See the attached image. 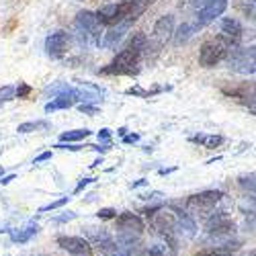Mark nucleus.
Wrapping results in <instances>:
<instances>
[{
    "label": "nucleus",
    "mask_w": 256,
    "mask_h": 256,
    "mask_svg": "<svg viewBox=\"0 0 256 256\" xmlns=\"http://www.w3.org/2000/svg\"><path fill=\"white\" fill-rule=\"evenodd\" d=\"M100 96L102 90L90 82H80L78 88H74V100H80V104H96Z\"/></svg>",
    "instance_id": "9b49d317"
},
{
    "label": "nucleus",
    "mask_w": 256,
    "mask_h": 256,
    "mask_svg": "<svg viewBox=\"0 0 256 256\" xmlns=\"http://www.w3.org/2000/svg\"><path fill=\"white\" fill-rule=\"evenodd\" d=\"M58 246L64 248L66 252H70V254H74V256H92L90 242L80 238V236H60Z\"/></svg>",
    "instance_id": "6e6552de"
},
{
    "label": "nucleus",
    "mask_w": 256,
    "mask_h": 256,
    "mask_svg": "<svg viewBox=\"0 0 256 256\" xmlns=\"http://www.w3.org/2000/svg\"><path fill=\"white\" fill-rule=\"evenodd\" d=\"M0 176H2V168H0Z\"/></svg>",
    "instance_id": "37998d69"
},
{
    "label": "nucleus",
    "mask_w": 256,
    "mask_h": 256,
    "mask_svg": "<svg viewBox=\"0 0 256 256\" xmlns=\"http://www.w3.org/2000/svg\"><path fill=\"white\" fill-rule=\"evenodd\" d=\"M115 226L119 230V234H132V236H142L144 234V222L136 213H121L115 218Z\"/></svg>",
    "instance_id": "1a4fd4ad"
},
{
    "label": "nucleus",
    "mask_w": 256,
    "mask_h": 256,
    "mask_svg": "<svg viewBox=\"0 0 256 256\" xmlns=\"http://www.w3.org/2000/svg\"><path fill=\"white\" fill-rule=\"evenodd\" d=\"M242 33H244V29H242V25H240V20H238V18L228 16V18L222 20V35H220V37L226 41L230 48L240 46Z\"/></svg>",
    "instance_id": "9d476101"
},
{
    "label": "nucleus",
    "mask_w": 256,
    "mask_h": 256,
    "mask_svg": "<svg viewBox=\"0 0 256 256\" xmlns=\"http://www.w3.org/2000/svg\"><path fill=\"white\" fill-rule=\"evenodd\" d=\"M228 50H230V46L226 44L222 37L207 39L205 44L201 46V50H199V66L201 68H213V66H218L220 62L226 60Z\"/></svg>",
    "instance_id": "7ed1b4c3"
},
{
    "label": "nucleus",
    "mask_w": 256,
    "mask_h": 256,
    "mask_svg": "<svg viewBox=\"0 0 256 256\" xmlns=\"http://www.w3.org/2000/svg\"><path fill=\"white\" fill-rule=\"evenodd\" d=\"M41 127H48V123L46 121H27V123H20L16 127V132L18 134H31V132L41 130Z\"/></svg>",
    "instance_id": "4be33fe9"
},
{
    "label": "nucleus",
    "mask_w": 256,
    "mask_h": 256,
    "mask_svg": "<svg viewBox=\"0 0 256 256\" xmlns=\"http://www.w3.org/2000/svg\"><path fill=\"white\" fill-rule=\"evenodd\" d=\"M94 180H96V178H82V180L78 182V186L74 188V193H82V190H84V188H86L88 184H92Z\"/></svg>",
    "instance_id": "2f4dec72"
},
{
    "label": "nucleus",
    "mask_w": 256,
    "mask_h": 256,
    "mask_svg": "<svg viewBox=\"0 0 256 256\" xmlns=\"http://www.w3.org/2000/svg\"><path fill=\"white\" fill-rule=\"evenodd\" d=\"M92 132L90 130H72V132H64L60 136V142H66V144H76V142H82L86 140Z\"/></svg>",
    "instance_id": "6ab92c4d"
},
{
    "label": "nucleus",
    "mask_w": 256,
    "mask_h": 256,
    "mask_svg": "<svg viewBox=\"0 0 256 256\" xmlns=\"http://www.w3.org/2000/svg\"><path fill=\"white\" fill-rule=\"evenodd\" d=\"M31 94V86L25 82H18V86L14 88V98H27Z\"/></svg>",
    "instance_id": "393cba45"
},
{
    "label": "nucleus",
    "mask_w": 256,
    "mask_h": 256,
    "mask_svg": "<svg viewBox=\"0 0 256 256\" xmlns=\"http://www.w3.org/2000/svg\"><path fill=\"white\" fill-rule=\"evenodd\" d=\"M236 230V224L232 222L230 216L226 213H218V216H213L209 222H207V232L213 234V236H224V234H232Z\"/></svg>",
    "instance_id": "f8f14e48"
},
{
    "label": "nucleus",
    "mask_w": 256,
    "mask_h": 256,
    "mask_svg": "<svg viewBox=\"0 0 256 256\" xmlns=\"http://www.w3.org/2000/svg\"><path fill=\"white\" fill-rule=\"evenodd\" d=\"M96 216H98V220H115L117 218V211L113 207H104V209H100L96 213Z\"/></svg>",
    "instance_id": "cd10ccee"
},
{
    "label": "nucleus",
    "mask_w": 256,
    "mask_h": 256,
    "mask_svg": "<svg viewBox=\"0 0 256 256\" xmlns=\"http://www.w3.org/2000/svg\"><path fill=\"white\" fill-rule=\"evenodd\" d=\"M10 180H14V174H8V176H0V184H8Z\"/></svg>",
    "instance_id": "58836bf2"
},
{
    "label": "nucleus",
    "mask_w": 256,
    "mask_h": 256,
    "mask_svg": "<svg viewBox=\"0 0 256 256\" xmlns=\"http://www.w3.org/2000/svg\"><path fill=\"white\" fill-rule=\"evenodd\" d=\"M236 8H240V10H242L246 16H250V18H252V14H254V2H252V0H238Z\"/></svg>",
    "instance_id": "5701e85b"
},
{
    "label": "nucleus",
    "mask_w": 256,
    "mask_h": 256,
    "mask_svg": "<svg viewBox=\"0 0 256 256\" xmlns=\"http://www.w3.org/2000/svg\"><path fill=\"white\" fill-rule=\"evenodd\" d=\"M98 142H102V144H111V130H100L98 132Z\"/></svg>",
    "instance_id": "473e14b6"
},
{
    "label": "nucleus",
    "mask_w": 256,
    "mask_h": 256,
    "mask_svg": "<svg viewBox=\"0 0 256 256\" xmlns=\"http://www.w3.org/2000/svg\"><path fill=\"white\" fill-rule=\"evenodd\" d=\"M222 197H224L222 190H203V193L190 195L186 201V207L190 211H211L222 201Z\"/></svg>",
    "instance_id": "39448f33"
},
{
    "label": "nucleus",
    "mask_w": 256,
    "mask_h": 256,
    "mask_svg": "<svg viewBox=\"0 0 256 256\" xmlns=\"http://www.w3.org/2000/svg\"><path fill=\"white\" fill-rule=\"evenodd\" d=\"M14 98V88L12 86H2L0 88V104H4V102H8V100H12Z\"/></svg>",
    "instance_id": "a878e982"
},
{
    "label": "nucleus",
    "mask_w": 256,
    "mask_h": 256,
    "mask_svg": "<svg viewBox=\"0 0 256 256\" xmlns=\"http://www.w3.org/2000/svg\"><path fill=\"white\" fill-rule=\"evenodd\" d=\"M146 44H148V37H146V33H136L132 39H130V44H127L125 48L127 50H136V52H140V54H144V48H146Z\"/></svg>",
    "instance_id": "412c9836"
},
{
    "label": "nucleus",
    "mask_w": 256,
    "mask_h": 256,
    "mask_svg": "<svg viewBox=\"0 0 256 256\" xmlns=\"http://www.w3.org/2000/svg\"><path fill=\"white\" fill-rule=\"evenodd\" d=\"M117 134H119V136H121V138H123V136H127V130H125V127H121V130H119V132H117Z\"/></svg>",
    "instance_id": "79ce46f5"
},
{
    "label": "nucleus",
    "mask_w": 256,
    "mask_h": 256,
    "mask_svg": "<svg viewBox=\"0 0 256 256\" xmlns=\"http://www.w3.org/2000/svg\"><path fill=\"white\" fill-rule=\"evenodd\" d=\"M197 29V25H188V23H182L180 27H178V31H176V35H174V44L176 46H182V44H186V41L193 37L195 31Z\"/></svg>",
    "instance_id": "aec40b11"
},
{
    "label": "nucleus",
    "mask_w": 256,
    "mask_h": 256,
    "mask_svg": "<svg viewBox=\"0 0 256 256\" xmlns=\"http://www.w3.org/2000/svg\"><path fill=\"white\" fill-rule=\"evenodd\" d=\"M74 218H76V213H66V216L56 218L54 222H56V224H64V222H70V220H74Z\"/></svg>",
    "instance_id": "c9c22d12"
},
{
    "label": "nucleus",
    "mask_w": 256,
    "mask_h": 256,
    "mask_svg": "<svg viewBox=\"0 0 256 256\" xmlns=\"http://www.w3.org/2000/svg\"><path fill=\"white\" fill-rule=\"evenodd\" d=\"M130 25L132 23H119V25H115L109 33H104V39H102V46L104 48H115L119 41L123 39V35H125V31L130 29Z\"/></svg>",
    "instance_id": "dca6fc26"
},
{
    "label": "nucleus",
    "mask_w": 256,
    "mask_h": 256,
    "mask_svg": "<svg viewBox=\"0 0 256 256\" xmlns=\"http://www.w3.org/2000/svg\"><path fill=\"white\" fill-rule=\"evenodd\" d=\"M201 2H207V0H201Z\"/></svg>",
    "instance_id": "c03bdc74"
},
{
    "label": "nucleus",
    "mask_w": 256,
    "mask_h": 256,
    "mask_svg": "<svg viewBox=\"0 0 256 256\" xmlns=\"http://www.w3.org/2000/svg\"><path fill=\"white\" fill-rule=\"evenodd\" d=\"M125 92H127V94H134V96H150V92L144 90V88H140V86H132V88H127Z\"/></svg>",
    "instance_id": "7c9ffc66"
},
{
    "label": "nucleus",
    "mask_w": 256,
    "mask_h": 256,
    "mask_svg": "<svg viewBox=\"0 0 256 256\" xmlns=\"http://www.w3.org/2000/svg\"><path fill=\"white\" fill-rule=\"evenodd\" d=\"M68 90H70V86H68V84H64V82H60V84H54V86L46 88V92H48V94H52V96L64 94V92H68Z\"/></svg>",
    "instance_id": "b1692460"
},
{
    "label": "nucleus",
    "mask_w": 256,
    "mask_h": 256,
    "mask_svg": "<svg viewBox=\"0 0 256 256\" xmlns=\"http://www.w3.org/2000/svg\"><path fill=\"white\" fill-rule=\"evenodd\" d=\"M250 256H254V254H250Z\"/></svg>",
    "instance_id": "a18cd8bd"
},
{
    "label": "nucleus",
    "mask_w": 256,
    "mask_h": 256,
    "mask_svg": "<svg viewBox=\"0 0 256 256\" xmlns=\"http://www.w3.org/2000/svg\"><path fill=\"white\" fill-rule=\"evenodd\" d=\"M140 58L142 54L136 50H121L115 60L106 68L100 70L104 76H138L140 74Z\"/></svg>",
    "instance_id": "f257e3e1"
},
{
    "label": "nucleus",
    "mask_w": 256,
    "mask_h": 256,
    "mask_svg": "<svg viewBox=\"0 0 256 256\" xmlns=\"http://www.w3.org/2000/svg\"><path fill=\"white\" fill-rule=\"evenodd\" d=\"M154 35L156 39L160 41H168L170 37L174 35V16L172 14H164L156 20V25H154Z\"/></svg>",
    "instance_id": "4468645a"
},
{
    "label": "nucleus",
    "mask_w": 256,
    "mask_h": 256,
    "mask_svg": "<svg viewBox=\"0 0 256 256\" xmlns=\"http://www.w3.org/2000/svg\"><path fill=\"white\" fill-rule=\"evenodd\" d=\"M140 140L138 134H132V136H123V144H136Z\"/></svg>",
    "instance_id": "e433bc0d"
},
{
    "label": "nucleus",
    "mask_w": 256,
    "mask_h": 256,
    "mask_svg": "<svg viewBox=\"0 0 256 256\" xmlns=\"http://www.w3.org/2000/svg\"><path fill=\"white\" fill-rule=\"evenodd\" d=\"M152 220V226L158 230V232H162V234H166V236H170V234L174 232V226H176V218L172 216L170 211H164L162 207L154 213V216L150 218Z\"/></svg>",
    "instance_id": "ddd939ff"
},
{
    "label": "nucleus",
    "mask_w": 256,
    "mask_h": 256,
    "mask_svg": "<svg viewBox=\"0 0 256 256\" xmlns=\"http://www.w3.org/2000/svg\"><path fill=\"white\" fill-rule=\"evenodd\" d=\"M199 256H230V254H222L218 250H209V252H201Z\"/></svg>",
    "instance_id": "4c0bfd02"
},
{
    "label": "nucleus",
    "mask_w": 256,
    "mask_h": 256,
    "mask_svg": "<svg viewBox=\"0 0 256 256\" xmlns=\"http://www.w3.org/2000/svg\"><path fill=\"white\" fill-rule=\"evenodd\" d=\"M39 232V226L35 224V222H29L25 228H20L18 232L16 230H10V238H12V242H18V244H25V242H29L35 234Z\"/></svg>",
    "instance_id": "f3484780"
},
{
    "label": "nucleus",
    "mask_w": 256,
    "mask_h": 256,
    "mask_svg": "<svg viewBox=\"0 0 256 256\" xmlns=\"http://www.w3.org/2000/svg\"><path fill=\"white\" fill-rule=\"evenodd\" d=\"M100 164H102V158H96V160H94L90 166H92V168H96V166H100Z\"/></svg>",
    "instance_id": "a19ab883"
},
{
    "label": "nucleus",
    "mask_w": 256,
    "mask_h": 256,
    "mask_svg": "<svg viewBox=\"0 0 256 256\" xmlns=\"http://www.w3.org/2000/svg\"><path fill=\"white\" fill-rule=\"evenodd\" d=\"M68 46H70V37H68L66 31H56V33L48 35V39H46V52L52 60L66 58Z\"/></svg>",
    "instance_id": "423d86ee"
},
{
    "label": "nucleus",
    "mask_w": 256,
    "mask_h": 256,
    "mask_svg": "<svg viewBox=\"0 0 256 256\" xmlns=\"http://www.w3.org/2000/svg\"><path fill=\"white\" fill-rule=\"evenodd\" d=\"M190 142L193 144H199V146H203V148H207V150H216V148H220L226 140L222 138V136H207V134H199V136H193L190 138Z\"/></svg>",
    "instance_id": "a211bd4d"
},
{
    "label": "nucleus",
    "mask_w": 256,
    "mask_h": 256,
    "mask_svg": "<svg viewBox=\"0 0 256 256\" xmlns=\"http://www.w3.org/2000/svg\"><path fill=\"white\" fill-rule=\"evenodd\" d=\"M144 184H148V180H146V178H142V180L134 182V184H132V188H138V186H144Z\"/></svg>",
    "instance_id": "ea45409f"
},
{
    "label": "nucleus",
    "mask_w": 256,
    "mask_h": 256,
    "mask_svg": "<svg viewBox=\"0 0 256 256\" xmlns=\"http://www.w3.org/2000/svg\"><path fill=\"white\" fill-rule=\"evenodd\" d=\"M132 12H134V0H123L119 4H106L98 8L94 16L100 25L115 27L119 23H132Z\"/></svg>",
    "instance_id": "f03ea898"
},
{
    "label": "nucleus",
    "mask_w": 256,
    "mask_h": 256,
    "mask_svg": "<svg viewBox=\"0 0 256 256\" xmlns=\"http://www.w3.org/2000/svg\"><path fill=\"white\" fill-rule=\"evenodd\" d=\"M48 160H52V152H44V154H39V156L33 160V164H41V162H48Z\"/></svg>",
    "instance_id": "f704fd0d"
},
{
    "label": "nucleus",
    "mask_w": 256,
    "mask_h": 256,
    "mask_svg": "<svg viewBox=\"0 0 256 256\" xmlns=\"http://www.w3.org/2000/svg\"><path fill=\"white\" fill-rule=\"evenodd\" d=\"M78 111L80 113H86V115H96L98 113V106L96 104H78Z\"/></svg>",
    "instance_id": "c756f323"
},
{
    "label": "nucleus",
    "mask_w": 256,
    "mask_h": 256,
    "mask_svg": "<svg viewBox=\"0 0 256 256\" xmlns=\"http://www.w3.org/2000/svg\"><path fill=\"white\" fill-rule=\"evenodd\" d=\"M74 104H76V100H74V88H70L68 92L54 96V100L46 104V113H54V111H60V109H70V106H74Z\"/></svg>",
    "instance_id": "2eb2a0df"
},
{
    "label": "nucleus",
    "mask_w": 256,
    "mask_h": 256,
    "mask_svg": "<svg viewBox=\"0 0 256 256\" xmlns=\"http://www.w3.org/2000/svg\"><path fill=\"white\" fill-rule=\"evenodd\" d=\"M148 256H164V246H150L148 248Z\"/></svg>",
    "instance_id": "72a5a7b5"
},
{
    "label": "nucleus",
    "mask_w": 256,
    "mask_h": 256,
    "mask_svg": "<svg viewBox=\"0 0 256 256\" xmlns=\"http://www.w3.org/2000/svg\"><path fill=\"white\" fill-rule=\"evenodd\" d=\"M226 60L232 70H236L240 74H254V48L246 50L240 46H234L228 50Z\"/></svg>",
    "instance_id": "20e7f679"
},
{
    "label": "nucleus",
    "mask_w": 256,
    "mask_h": 256,
    "mask_svg": "<svg viewBox=\"0 0 256 256\" xmlns=\"http://www.w3.org/2000/svg\"><path fill=\"white\" fill-rule=\"evenodd\" d=\"M54 148H58V150H70V152H78V150H82L78 144H66V142H60V144H56Z\"/></svg>",
    "instance_id": "c85d7f7f"
},
{
    "label": "nucleus",
    "mask_w": 256,
    "mask_h": 256,
    "mask_svg": "<svg viewBox=\"0 0 256 256\" xmlns=\"http://www.w3.org/2000/svg\"><path fill=\"white\" fill-rule=\"evenodd\" d=\"M68 201H70V197H62V199H58V201H52L50 205L39 207V213H44V211H52V209H58V207H64Z\"/></svg>",
    "instance_id": "bb28decb"
},
{
    "label": "nucleus",
    "mask_w": 256,
    "mask_h": 256,
    "mask_svg": "<svg viewBox=\"0 0 256 256\" xmlns=\"http://www.w3.org/2000/svg\"><path fill=\"white\" fill-rule=\"evenodd\" d=\"M228 8V0H207L203 8L197 12V27H205L220 18Z\"/></svg>",
    "instance_id": "0eeeda50"
}]
</instances>
